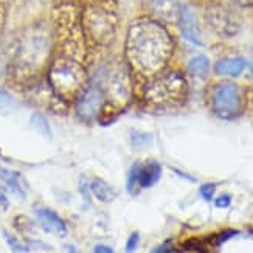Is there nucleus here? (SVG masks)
Returning <instances> with one entry per match:
<instances>
[{
    "instance_id": "nucleus-11",
    "label": "nucleus",
    "mask_w": 253,
    "mask_h": 253,
    "mask_svg": "<svg viewBox=\"0 0 253 253\" xmlns=\"http://www.w3.org/2000/svg\"><path fill=\"white\" fill-rule=\"evenodd\" d=\"M36 217L41 224V227L45 230L47 233L56 235V236H65L67 235V225L61 219L58 213H54L50 208H38Z\"/></svg>"
},
{
    "instance_id": "nucleus-25",
    "label": "nucleus",
    "mask_w": 253,
    "mask_h": 253,
    "mask_svg": "<svg viewBox=\"0 0 253 253\" xmlns=\"http://www.w3.org/2000/svg\"><path fill=\"white\" fill-rule=\"evenodd\" d=\"M151 137L149 135H145V134H137V132H134L132 134V143H134L135 146H141L145 145V141H149Z\"/></svg>"
},
{
    "instance_id": "nucleus-7",
    "label": "nucleus",
    "mask_w": 253,
    "mask_h": 253,
    "mask_svg": "<svg viewBox=\"0 0 253 253\" xmlns=\"http://www.w3.org/2000/svg\"><path fill=\"white\" fill-rule=\"evenodd\" d=\"M106 96V103L109 101L112 107H122L130 100V80L125 69H111L106 72L104 81L98 83Z\"/></svg>"
},
{
    "instance_id": "nucleus-28",
    "label": "nucleus",
    "mask_w": 253,
    "mask_h": 253,
    "mask_svg": "<svg viewBox=\"0 0 253 253\" xmlns=\"http://www.w3.org/2000/svg\"><path fill=\"white\" fill-rule=\"evenodd\" d=\"M93 253H114V249L104 244H98L93 247Z\"/></svg>"
},
{
    "instance_id": "nucleus-24",
    "label": "nucleus",
    "mask_w": 253,
    "mask_h": 253,
    "mask_svg": "<svg viewBox=\"0 0 253 253\" xmlns=\"http://www.w3.org/2000/svg\"><path fill=\"white\" fill-rule=\"evenodd\" d=\"M230 204H232V197H230L228 194H222V196H219L217 199L214 201V205L217 208H228Z\"/></svg>"
},
{
    "instance_id": "nucleus-23",
    "label": "nucleus",
    "mask_w": 253,
    "mask_h": 253,
    "mask_svg": "<svg viewBox=\"0 0 253 253\" xmlns=\"http://www.w3.org/2000/svg\"><path fill=\"white\" fill-rule=\"evenodd\" d=\"M138 243H140V235L137 232L132 233L126 243V253H134L138 247Z\"/></svg>"
},
{
    "instance_id": "nucleus-3",
    "label": "nucleus",
    "mask_w": 253,
    "mask_h": 253,
    "mask_svg": "<svg viewBox=\"0 0 253 253\" xmlns=\"http://www.w3.org/2000/svg\"><path fill=\"white\" fill-rule=\"evenodd\" d=\"M48 84L61 100H76L85 87V70L83 61L59 53L50 64Z\"/></svg>"
},
{
    "instance_id": "nucleus-5",
    "label": "nucleus",
    "mask_w": 253,
    "mask_h": 253,
    "mask_svg": "<svg viewBox=\"0 0 253 253\" xmlns=\"http://www.w3.org/2000/svg\"><path fill=\"white\" fill-rule=\"evenodd\" d=\"M117 14L103 2H93L83 13V28L93 42L106 45L115 35Z\"/></svg>"
},
{
    "instance_id": "nucleus-16",
    "label": "nucleus",
    "mask_w": 253,
    "mask_h": 253,
    "mask_svg": "<svg viewBox=\"0 0 253 253\" xmlns=\"http://www.w3.org/2000/svg\"><path fill=\"white\" fill-rule=\"evenodd\" d=\"M90 191L98 201L104 204L112 202L117 197V191L114 190V186H111L103 179H93L90 182Z\"/></svg>"
},
{
    "instance_id": "nucleus-22",
    "label": "nucleus",
    "mask_w": 253,
    "mask_h": 253,
    "mask_svg": "<svg viewBox=\"0 0 253 253\" xmlns=\"http://www.w3.org/2000/svg\"><path fill=\"white\" fill-rule=\"evenodd\" d=\"M214 191H216V186L213 183H207V185H202L201 186V196L204 197L205 201H211L213 199V196H214Z\"/></svg>"
},
{
    "instance_id": "nucleus-27",
    "label": "nucleus",
    "mask_w": 253,
    "mask_h": 253,
    "mask_svg": "<svg viewBox=\"0 0 253 253\" xmlns=\"http://www.w3.org/2000/svg\"><path fill=\"white\" fill-rule=\"evenodd\" d=\"M152 253H174V247H172V244L169 243V241H167V243H163L162 246L154 249Z\"/></svg>"
},
{
    "instance_id": "nucleus-19",
    "label": "nucleus",
    "mask_w": 253,
    "mask_h": 253,
    "mask_svg": "<svg viewBox=\"0 0 253 253\" xmlns=\"http://www.w3.org/2000/svg\"><path fill=\"white\" fill-rule=\"evenodd\" d=\"M3 238H5V241H6L8 247H9L11 250H13L14 253H27V252H30V246H28V244L20 243V241H19L16 236H13L11 233H8L6 230H3Z\"/></svg>"
},
{
    "instance_id": "nucleus-9",
    "label": "nucleus",
    "mask_w": 253,
    "mask_h": 253,
    "mask_svg": "<svg viewBox=\"0 0 253 253\" xmlns=\"http://www.w3.org/2000/svg\"><path fill=\"white\" fill-rule=\"evenodd\" d=\"M179 25H180V31L183 38L194 43V45L202 47V33H201V27L199 22H197L196 13L193 11L191 6L188 5H182L180 6V17H179Z\"/></svg>"
},
{
    "instance_id": "nucleus-32",
    "label": "nucleus",
    "mask_w": 253,
    "mask_h": 253,
    "mask_svg": "<svg viewBox=\"0 0 253 253\" xmlns=\"http://www.w3.org/2000/svg\"><path fill=\"white\" fill-rule=\"evenodd\" d=\"M250 75L253 76V61L250 62Z\"/></svg>"
},
{
    "instance_id": "nucleus-6",
    "label": "nucleus",
    "mask_w": 253,
    "mask_h": 253,
    "mask_svg": "<svg viewBox=\"0 0 253 253\" xmlns=\"http://www.w3.org/2000/svg\"><path fill=\"white\" fill-rule=\"evenodd\" d=\"M213 111L219 118L233 120L243 111V93L235 83H219L211 95Z\"/></svg>"
},
{
    "instance_id": "nucleus-21",
    "label": "nucleus",
    "mask_w": 253,
    "mask_h": 253,
    "mask_svg": "<svg viewBox=\"0 0 253 253\" xmlns=\"http://www.w3.org/2000/svg\"><path fill=\"white\" fill-rule=\"evenodd\" d=\"M140 163H135L134 167L130 168L129 174H127V182H126V188L129 194H135L137 193V185H138V174H140Z\"/></svg>"
},
{
    "instance_id": "nucleus-17",
    "label": "nucleus",
    "mask_w": 253,
    "mask_h": 253,
    "mask_svg": "<svg viewBox=\"0 0 253 253\" xmlns=\"http://www.w3.org/2000/svg\"><path fill=\"white\" fill-rule=\"evenodd\" d=\"M188 70L194 78L204 80V78H207L208 70H210V61H208V58H205V56H194L188 62Z\"/></svg>"
},
{
    "instance_id": "nucleus-1",
    "label": "nucleus",
    "mask_w": 253,
    "mask_h": 253,
    "mask_svg": "<svg viewBox=\"0 0 253 253\" xmlns=\"http://www.w3.org/2000/svg\"><path fill=\"white\" fill-rule=\"evenodd\" d=\"M172 53V41L159 22L141 19L127 31L126 56L130 67L141 75L160 72Z\"/></svg>"
},
{
    "instance_id": "nucleus-12",
    "label": "nucleus",
    "mask_w": 253,
    "mask_h": 253,
    "mask_svg": "<svg viewBox=\"0 0 253 253\" xmlns=\"http://www.w3.org/2000/svg\"><path fill=\"white\" fill-rule=\"evenodd\" d=\"M0 179H2L3 186L9 193H13L19 201H25L28 186H27L25 179L22 177L19 172L2 168L0 169Z\"/></svg>"
},
{
    "instance_id": "nucleus-30",
    "label": "nucleus",
    "mask_w": 253,
    "mask_h": 253,
    "mask_svg": "<svg viewBox=\"0 0 253 253\" xmlns=\"http://www.w3.org/2000/svg\"><path fill=\"white\" fill-rule=\"evenodd\" d=\"M65 250H67V253H80V250L76 249L75 246H67V247H65Z\"/></svg>"
},
{
    "instance_id": "nucleus-29",
    "label": "nucleus",
    "mask_w": 253,
    "mask_h": 253,
    "mask_svg": "<svg viewBox=\"0 0 253 253\" xmlns=\"http://www.w3.org/2000/svg\"><path fill=\"white\" fill-rule=\"evenodd\" d=\"M230 2H233V3H236V5H241V6L253 5V0H230Z\"/></svg>"
},
{
    "instance_id": "nucleus-14",
    "label": "nucleus",
    "mask_w": 253,
    "mask_h": 253,
    "mask_svg": "<svg viewBox=\"0 0 253 253\" xmlns=\"http://www.w3.org/2000/svg\"><path fill=\"white\" fill-rule=\"evenodd\" d=\"M162 175V167L157 162H149L146 165L140 167L138 174V185L141 188H151L152 185H156Z\"/></svg>"
},
{
    "instance_id": "nucleus-8",
    "label": "nucleus",
    "mask_w": 253,
    "mask_h": 253,
    "mask_svg": "<svg viewBox=\"0 0 253 253\" xmlns=\"http://www.w3.org/2000/svg\"><path fill=\"white\" fill-rule=\"evenodd\" d=\"M106 103V96L98 83L89 84L84 87V90L76 98V114L81 120L90 122L95 120L103 112V107Z\"/></svg>"
},
{
    "instance_id": "nucleus-10",
    "label": "nucleus",
    "mask_w": 253,
    "mask_h": 253,
    "mask_svg": "<svg viewBox=\"0 0 253 253\" xmlns=\"http://www.w3.org/2000/svg\"><path fill=\"white\" fill-rule=\"evenodd\" d=\"M180 6L179 0H148L151 13L165 22H179Z\"/></svg>"
},
{
    "instance_id": "nucleus-2",
    "label": "nucleus",
    "mask_w": 253,
    "mask_h": 253,
    "mask_svg": "<svg viewBox=\"0 0 253 253\" xmlns=\"http://www.w3.org/2000/svg\"><path fill=\"white\" fill-rule=\"evenodd\" d=\"M53 47V38L42 24L28 28L19 41L14 56V75L19 80H31L48 61Z\"/></svg>"
},
{
    "instance_id": "nucleus-20",
    "label": "nucleus",
    "mask_w": 253,
    "mask_h": 253,
    "mask_svg": "<svg viewBox=\"0 0 253 253\" xmlns=\"http://www.w3.org/2000/svg\"><path fill=\"white\" fill-rule=\"evenodd\" d=\"M17 103L14 101L13 96H9L3 89H0V114H11L13 111H16Z\"/></svg>"
},
{
    "instance_id": "nucleus-31",
    "label": "nucleus",
    "mask_w": 253,
    "mask_h": 253,
    "mask_svg": "<svg viewBox=\"0 0 253 253\" xmlns=\"http://www.w3.org/2000/svg\"><path fill=\"white\" fill-rule=\"evenodd\" d=\"M8 2H9V0H0V8H6Z\"/></svg>"
},
{
    "instance_id": "nucleus-18",
    "label": "nucleus",
    "mask_w": 253,
    "mask_h": 253,
    "mask_svg": "<svg viewBox=\"0 0 253 253\" xmlns=\"http://www.w3.org/2000/svg\"><path fill=\"white\" fill-rule=\"evenodd\" d=\"M31 126L35 127L38 132H41L42 135H45L47 138H51V127L45 120V117L41 115L39 112L31 115Z\"/></svg>"
},
{
    "instance_id": "nucleus-4",
    "label": "nucleus",
    "mask_w": 253,
    "mask_h": 253,
    "mask_svg": "<svg viewBox=\"0 0 253 253\" xmlns=\"http://www.w3.org/2000/svg\"><path fill=\"white\" fill-rule=\"evenodd\" d=\"M186 95V81L179 72L157 75L143 87V98L148 104L169 106L183 100Z\"/></svg>"
},
{
    "instance_id": "nucleus-13",
    "label": "nucleus",
    "mask_w": 253,
    "mask_h": 253,
    "mask_svg": "<svg viewBox=\"0 0 253 253\" xmlns=\"http://www.w3.org/2000/svg\"><path fill=\"white\" fill-rule=\"evenodd\" d=\"M247 67V61L244 58H225L219 59L214 64V72L221 76H230V78H236L243 73Z\"/></svg>"
},
{
    "instance_id": "nucleus-26",
    "label": "nucleus",
    "mask_w": 253,
    "mask_h": 253,
    "mask_svg": "<svg viewBox=\"0 0 253 253\" xmlns=\"http://www.w3.org/2000/svg\"><path fill=\"white\" fill-rule=\"evenodd\" d=\"M0 207L6 210L9 207V201H8V194H6V188L3 185H0Z\"/></svg>"
},
{
    "instance_id": "nucleus-15",
    "label": "nucleus",
    "mask_w": 253,
    "mask_h": 253,
    "mask_svg": "<svg viewBox=\"0 0 253 253\" xmlns=\"http://www.w3.org/2000/svg\"><path fill=\"white\" fill-rule=\"evenodd\" d=\"M210 17H211V24L214 25V28L217 31H221L222 35L230 36V35H235V33H236V30H238L236 22L233 20V17L230 16L228 13H225V11L217 9Z\"/></svg>"
}]
</instances>
